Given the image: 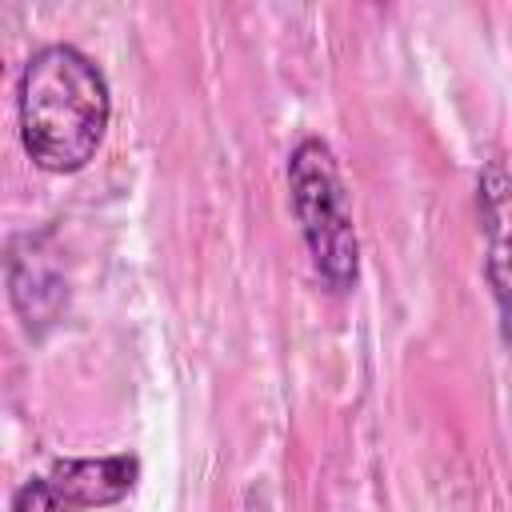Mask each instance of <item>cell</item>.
<instances>
[{
    "instance_id": "3",
    "label": "cell",
    "mask_w": 512,
    "mask_h": 512,
    "mask_svg": "<svg viewBox=\"0 0 512 512\" xmlns=\"http://www.w3.org/2000/svg\"><path fill=\"white\" fill-rule=\"evenodd\" d=\"M480 220H484V268L500 312V336L512 352V172L488 164L480 172Z\"/></svg>"
},
{
    "instance_id": "2",
    "label": "cell",
    "mask_w": 512,
    "mask_h": 512,
    "mask_svg": "<svg viewBox=\"0 0 512 512\" xmlns=\"http://www.w3.org/2000/svg\"><path fill=\"white\" fill-rule=\"evenodd\" d=\"M288 196L292 212L300 220L304 244L312 252L316 272L328 288L344 292L356 284L360 268V244L356 224L348 212V192L336 168L332 148L320 136H304L288 156Z\"/></svg>"
},
{
    "instance_id": "1",
    "label": "cell",
    "mask_w": 512,
    "mask_h": 512,
    "mask_svg": "<svg viewBox=\"0 0 512 512\" xmlns=\"http://www.w3.org/2000/svg\"><path fill=\"white\" fill-rule=\"evenodd\" d=\"M20 140L36 168L80 172L112 120L108 76L72 44H48L28 56L16 84Z\"/></svg>"
},
{
    "instance_id": "5",
    "label": "cell",
    "mask_w": 512,
    "mask_h": 512,
    "mask_svg": "<svg viewBox=\"0 0 512 512\" xmlns=\"http://www.w3.org/2000/svg\"><path fill=\"white\" fill-rule=\"evenodd\" d=\"M8 284H12V304L16 312L24 316L28 328H48L64 304V280L60 272L52 268L48 256L36 252V244L28 240V252H16L12 248V260H8Z\"/></svg>"
},
{
    "instance_id": "6",
    "label": "cell",
    "mask_w": 512,
    "mask_h": 512,
    "mask_svg": "<svg viewBox=\"0 0 512 512\" xmlns=\"http://www.w3.org/2000/svg\"><path fill=\"white\" fill-rule=\"evenodd\" d=\"M12 512H80V508H76L48 476H36V480H28V484L16 492Z\"/></svg>"
},
{
    "instance_id": "4",
    "label": "cell",
    "mask_w": 512,
    "mask_h": 512,
    "mask_svg": "<svg viewBox=\"0 0 512 512\" xmlns=\"http://www.w3.org/2000/svg\"><path fill=\"white\" fill-rule=\"evenodd\" d=\"M136 456L116 452V456H100V460H60L48 480L76 504V508H104L116 504L120 496L132 492L136 484Z\"/></svg>"
}]
</instances>
